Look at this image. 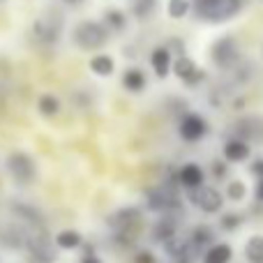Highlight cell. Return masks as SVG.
<instances>
[{
    "instance_id": "6da1fadb",
    "label": "cell",
    "mask_w": 263,
    "mask_h": 263,
    "mask_svg": "<svg viewBox=\"0 0 263 263\" xmlns=\"http://www.w3.org/2000/svg\"><path fill=\"white\" fill-rule=\"evenodd\" d=\"M242 7V0H194L192 9H194L196 18L205 23H224L233 18Z\"/></svg>"
},
{
    "instance_id": "7a4b0ae2",
    "label": "cell",
    "mask_w": 263,
    "mask_h": 263,
    "mask_svg": "<svg viewBox=\"0 0 263 263\" xmlns=\"http://www.w3.org/2000/svg\"><path fill=\"white\" fill-rule=\"evenodd\" d=\"M109 28L100 21H81L74 28V42L83 51H97L109 40Z\"/></svg>"
},
{
    "instance_id": "3957f363",
    "label": "cell",
    "mask_w": 263,
    "mask_h": 263,
    "mask_svg": "<svg viewBox=\"0 0 263 263\" xmlns=\"http://www.w3.org/2000/svg\"><path fill=\"white\" fill-rule=\"evenodd\" d=\"M7 171L16 185H30L37 176L35 162L26 153H12L7 157Z\"/></svg>"
},
{
    "instance_id": "277c9868",
    "label": "cell",
    "mask_w": 263,
    "mask_h": 263,
    "mask_svg": "<svg viewBox=\"0 0 263 263\" xmlns=\"http://www.w3.org/2000/svg\"><path fill=\"white\" fill-rule=\"evenodd\" d=\"M60 32H63V16L60 14H44L32 23V35L42 44H53L58 42Z\"/></svg>"
},
{
    "instance_id": "5b68a950",
    "label": "cell",
    "mask_w": 263,
    "mask_h": 263,
    "mask_svg": "<svg viewBox=\"0 0 263 263\" xmlns=\"http://www.w3.org/2000/svg\"><path fill=\"white\" fill-rule=\"evenodd\" d=\"M190 201L196 208L203 210V213H217V210H222L224 196L219 194L215 187L199 185V187H192L190 190Z\"/></svg>"
},
{
    "instance_id": "8992f818",
    "label": "cell",
    "mask_w": 263,
    "mask_h": 263,
    "mask_svg": "<svg viewBox=\"0 0 263 263\" xmlns=\"http://www.w3.org/2000/svg\"><path fill=\"white\" fill-rule=\"evenodd\" d=\"M173 74H176L180 81H185L187 86H199L205 79V74L196 67V63L192 58H187L185 53H180L176 60H173Z\"/></svg>"
},
{
    "instance_id": "52a82bcc",
    "label": "cell",
    "mask_w": 263,
    "mask_h": 263,
    "mask_svg": "<svg viewBox=\"0 0 263 263\" xmlns=\"http://www.w3.org/2000/svg\"><path fill=\"white\" fill-rule=\"evenodd\" d=\"M210 55H213L215 65H219V67H233L238 60V44L233 37H222V40H217L213 44V51H210Z\"/></svg>"
},
{
    "instance_id": "ba28073f",
    "label": "cell",
    "mask_w": 263,
    "mask_h": 263,
    "mask_svg": "<svg viewBox=\"0 0 263 263\" xmlns=\"http://www.w3.org/2000/svg\"><path fill=\"white\" fill-rule=\"evenodd\" d=\"M26 250H28V254L35 259V263H53L55 261L53 245H51V240L44 236L26 238Z\"/></svg>"
},
{
    "instance_id": "9c48e42d",
    "label": "cell",
    "mask_w": 263,
    "mask_h": 263,
    "mask_svg": "<svg viewBox=\"0 0 263 263\" xmlns=\"http://www.w3.org/2000/svg\"><path fill=\"white\" fill-rule=\"evenodd\" d=\"M178 132H180V136L185 141L194 143V141L203 139V134L208 132V125H205V120L201 118L199 114H187V116H182V118H180Z\"/></svg>"
},
{
    "instance_id": "30bf717a",
    "label": "cell",
    "mask_w": 263,
    "mask_h": 263,
    "mask_svg": "<svg viewBox=\"0 0 263 263\" xmlns=\"http://www.w3.org/2000/svg\"><path fill=\"white\" fill-rule=\"evenodd\" d=\"M180 201H178V194L173 190H153L148 194V208L150 210H157V213H171V210H178Z\"/></svg>"
},
{
    "instance_id": "8fae6325",
    "label": "cell",
    "mask_w": 263,
    "mask_h": 263,
    "mask_svg": "<svg viewBox=\"0 0 263 263\" xmlns=\"http://www.w3.org/2000/svg\"><path fill=\"white\" fill-rule=\"evenodd\" d=\"M224 162H231V164H238V162H245L250 157V143L242 139H231L224 143Z\"/></svg>"
},
{
    "instance_id": "7c38bea8",
    "label": "cell",
    "mask_w": 263,
    "mask_h": 263,
    "mask_svg": "<svg viewBox=\"0 0 263 263\" xmlns=\"http://www.w3.org/2000/svg\"><path fill=\"white\" fill-rule=\"evenodd\" d=\"M150 65H153L155 74H157L159 79H166L168 72H171V67H173L171 51H168L166 46H159V49H155L153 55H150Z\"/></svg>"
},
{
    "instance_id": "4fadbf2b",
    "label": "cell",
    "mask_w": 263,
    "mask_h": 263,
    "mask_svg": "<svg viewBox=\"0 0 263 263\" xmlns=\"http://www.w3.org/2000/svg\"><path fill=\"white\" fill-rule=\"evenodd\" d=\"M178 180H180V185H185L187 190L203 185V168H201L199 164H185V166L178 171Z\"/></svg>"
},
{
    "instance_id": "5bb4252c",
    "label": "cell",
    "mask_w": 263,
    "mask_h": 263,
    "mask_svg": "<svg viewBox=\"0 0 263 263\" xmlns=\"http://www.w3.org/2000/svg\"><path fill=\"white\" fill-rule=\"evenodd\" d=\"M176 231H178L176 219L168 217V215H164V217L153 227V238H155L157 242H166V240H171L173 236H178Z\"/></svg>"
},
{
    "instance_id": "9a60e30c",
    "label": "cell",
    "mask_w": 263,
    "mask_h": 263,
    "mask_svg": "<svg viewBox=\"0 0 263 263\" xmlns=\"http://www.w3.org/2000/svg\"><path fill=\"white\" fill-rule=\"evenodd\" d=\"M236 129L240 132L238 139H256L263 141V120L261 118H245L236 125Z\"/></svg>"
},
{
    "instance_id": "2e32d148",
    "label": "cell",
    "mask_w": 263,
    "mask_h": 263,
    "mask_svg": "<svg viewBox=\"0 0 263 263\" xmlns=\"http://www.w3.org/2000/svg\"><path fill=\"white\" fill-rule=\"evenodd\" d=\"M213 245V231L208 227H196L190 236V247L194 250V254H201Z\"/></svg>"
},
{
    "instance_id": "e0dca14e",
    "label": "cell",
    "mask_w": 263,
    "mask_h": 263,
    "mask_svg": "<svg viewBox=\"0 0 263 263\" xmlns=\"http://www.w3.org/2000/svg\"><path fill=\"white\" fill-rule=\"evenodd\" d=\"M233 256V250L224 242H213L208 250L203 252V263H229Z\"/></svg>"
},
{
    "instance_id": "ac0fdd59",
    "label": "cell",
    "mask_w": 263,
    "mask_h": 263,
    "mask_svg": "<svg viewBox=\"0 0 263 263\" xmlns=\"http://www.w3.org/2000/svg\"><path fill=\"white\" fill-rule=\"evenodd\" d=\"M111 224H114L118 231H132V229L139 224V210H134V208L118 210V213L111 217Z\"/></svg>"
},
{
    "instance_id": "d6986e66",
    "label": "cell",
    "mask_w": 263,
    "mask_h": 263,
    "mask_svg": "<svg viewBox=\"0 0 263 263\" xmlns=\"http://www.w3.org/2000/svg\"><path fill=\"white\" fill-rule=\"evenodd\" d=\"M55 247L58 250H77V247H81V242H83V238H81V233L79 231H72V229H65V231H58L55 233Z\"/></svg>"
},
{
    "instance_id": "ffe728a7",
    "label": "cell",
    "mask_w": 263,
    "mask_h": 263,
    "mask_svg": "<svg viewBox=\"0 0 263 263\" xmlns=\"http://www.w3.org/2000/svg\"><path fill=\"white\" fill-rule=\"evenodd\" d=\"M114 69H116V63L111 55L100 53V55H95V58H90V72L97 74V77H111Z\"/></svg>"
},
{
    "instance_id": "44dd1931",
    "label": "cell",
    "mask_w": 263,
    "mask_h": 263,
    "mask_svg": "<svg viewBox=\"0 0 263 263\" xmlns=\"http://www.w3.org/2000/svg\"><path fill=\"white\" fill-rule=\"evenodd\" d=\"M145 83L148 81H145V74L141 72V69L132 67V69H127V72L123 74V86L127 88L129 92H141L145 88Z\"/></svg>"
},
{
    "instance_id": "7402d4cb",
    "label": "cell",
    "mask_w": 263,
    "mask_h": 263,
    "mask_svg": "<svg viewBox=\"0 0 263 263\" xmlns=\"http://www.w3.org/2000/svg\"><path fill=\"white\" fill-rule=\"evenodd\" d=\"M102 23H104L109 30L120 32V30H125V26H127V16H125V12H120V9H106L104 21Z\"/></svg>"
},
{
    "instance_id": "603a6c76",
    "label": "cell",
    "mask_w": 263,
    "mask_h": 263,
    "mask_svg": "<svg viewBox=\"0 0 263 263\" xmlns=\"http://www.w3.org/2000/svg\"><path fill=\"white\" fill-rule=\"evenodd\" d=\"M245 259L250 263H263V236H254L245 242Z\"/></svg>"
},
{
    "instance_id": "cb8c5ba5",
    "label": "cell",
    "mask_w": 263,
    "mask_h": 263,
    "mask_svg": "<svg viewBox=\"0 0 263 263\" xmlns=\"http://www.w3.org/2000/svg\"><path fill=\"white\" fill-rule=\"evenodd\" d=\"M37 109H40L42 116L53 118V116L60 111V100L55 95H42L40 100H37Z\"/></svg>"
},
{
    "instance_id": "d4e9b609",
    "label": "cell",
    "mask_w": 263,
    "mask_h": 263,
    "mask_svg": "<svg viewBox=\"0 0 263 263\" xmlns=\"http://www.w3.org/2000/svg\"><path fill=\"white\" fill-rule=\"evenodd\" d=\"M190 9H192L190 0H168L166 5V12L171 18H185L190 14Z\"/></svg>"
},
{
    "instance_id": "484cf974",
    "label": "cell",
    "mask_w": 263,
    "mask_h": 263,
    "mask_svg": "<svg viewBox=\"0 0 263 263\" xmlns=\"http://www.w3.org/2000/svg\"><path fill=\"white\" fill-rule=\"evenodd\" d=\"M155 7H157V0H134V5H132V12H134L136 18H148L150 14L155 12Z\"/></svg>"
},
{
    "instance_id": "4316f807",
    "label": "cell",
    "mask_w": 263,
    "mask_h": 263,
    "mask_svg": "<svg viewBox=\"0 0 263 263\" xmlns=\"http://www.w3.org/2000/svg\"><path fill=\"white\" fill-rule=\"evenodd\" d=\"M240 224H242V215H238V213H227L222 219H219V227H222V231H227V233L238 231Z\"/></svg>"
},
{
    "instance_id": "83f0119b",
    "label": "cell",
    "mask_w": 263,
    "mask_h": 263,
    "mask_svg": "<svg viewBox=\"0 0 263 263\" xmlns=\"http://www.w3.org/2000/svg\"><path fill=\"white\" fill-rule=\"evenodd\" d=\"M245 194H247L245 182H240V180L229 182V187H227V196H229L231 201H240V199H245Z\"/></svg>"
},
{
    "instance_id": "f1b7e54d",
    "label": "cell",
    "mask_w": 263,
    "mask_h": 263,
    "mask_svg": "<svg viewBox=\"0 0 263 263\" xmlns=\"http://www.w3.org/2000/svg\"><path fill=\"white\" fill-rule=\"evenodd\" d=\"M227 164H224V162H213V173H215V178H217V180H222V178L227 176Z\"/></svg>"
},
{
    "instance_id": "f546056e",
    "label": "cell",
    "mask_w": 263,
    "mask_h": 263,
    "mask_svg": "<svg viewBox=\"0 0 263 263\" xmlns=\"http://www.w3.org/2000/svg\"><path fill=\"white\" fill-rule=\"evenodd\" d=\"M134 263H157V261H155V256L150 252H141V254H136Z\"/></svg>"
},
{
    "instance_id": "4dcf8cb0",
    "label": "cell",
    "mask_w": 263,
    "mask_h": 263,
    "mask_svg": "<svg viewBox=\"0 0 263 263\" xmlns=\"http://www.w3.org/2000/svg\"><path fill=\"white\" fill-rule=\"evenodd\" d=\"M252 173H254L259 180H263V157L261 159H256L254 164H252Z\"/></svg>"
},
{
    "instance_id": "1f68e13d",
    "label": "cell",
    "mask_w": 263,
    "mask_h": 263,
    "mask_svg": "<svg viewBox=\"0 0 263 263\" xmlns=\"http://www.w3.org/2000/svg\"><path fill=\"white\" fill-rule=\"evenodd\" d=\"M81 263H104L102 259H97L95 256V252H92V247H88V252H86V256L81 259Z\"/></svg>"
},
{
    "instance_id": "d6a6232c",
    "label": "cell",
    "mask_w": 263,
    "mask_h": 263,
    "mask_svg": "<svg viewBox=\"0 0 263 263\" xmlns=\"http://www.w3.org/2000/svg\"><path fill=\"white\" fill-rule=\"evenodd\" d=\"M256 199L263 201V180H259V187H256Z\"/></svg>"
},
{
    "instance_id": "836d02e7",
    "label": "cell",
    "mask_w": 263,
    "mask_h": 263,
    "mask_svg": "<svg viewBox=\"0 0 263 263\" xmlns=\"http://www.w3.org/2000/svg\"><path fill=\"white\" fill-rule=\"evenodd\" d=\"M65 3H67V5H81L83 0H65Z\"/></svg>"
}]
</instances>
